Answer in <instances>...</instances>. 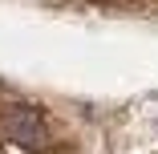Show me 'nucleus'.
<instances>
[{"label": "nucleus", "instance_id": "f257e3e1", "mask_svg": "<svg viewBox=\"0 0 158 154\" xmlns=\"http://www.w3.org/2000/svg\"><path fill=\"white\" fill-rule=\"evenodd\" d=\"M0 134H4L8 142H16V146H24L28 154L49 146V130H45V122H41V114H37L33 106H12V110H4V114H0Z\"/></svg>", "mask_w": 158, "mask_h": 154}, {"label": "nucleus", "instance_id": "f03ea898", "mask_svg": "<svg viewBox=\"0 0 158 154\" xmlns=\"http://www.w3.org/2000/svg\"><path fill=\"white\" fill-rule=\"evenodd\" d=\"M0 154H4V150H0Z\"/></svg>", "mask_w": 158, "mask_h": 154}]
</instances>
